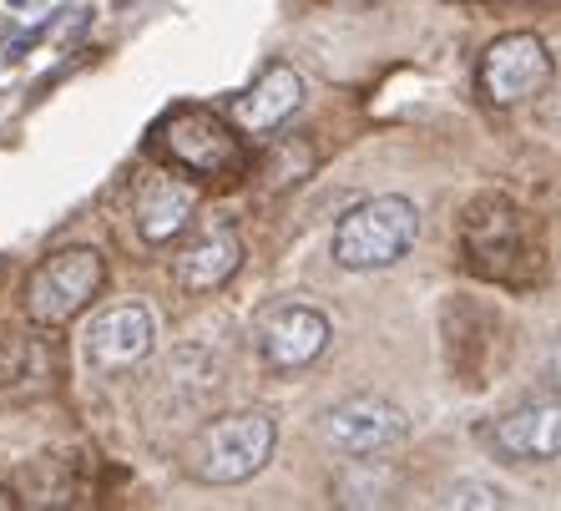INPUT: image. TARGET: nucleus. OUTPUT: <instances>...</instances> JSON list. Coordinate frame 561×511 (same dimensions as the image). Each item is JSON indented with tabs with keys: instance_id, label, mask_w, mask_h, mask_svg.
I'll return each instance as SVG.
<instances>
[{
	"instance_id": "f257e3e1",
	"label": "nucleus",
	"mask_w": 561,
	"mask_h": 511,
	"mask_svg": "<svg viewBox=\"0 0 561 511\" xmlns=\"http://www.w3.org/2000/svg\"><path fill=\"white\" fill-rule=\"evenodd\" d=\"M274 435H278L274 416H263V410H228V416L208 420V425L187 441L183 466H187V476L203 486H238L268 466Z\"/></svg>"
},
{
	"instance_id": "f03ea898",
	"label": "nucleus",
	"mask_w": 561,
	"mask_h": 511,
	"mask_svg": "<svg viewBox=\"0 0 561 511\" xmlns=\"http://www.w3.org/2000/svg\"><path fill=\"white\" fill-rule=\"evenodd\" d=\"M420 238V213L410 197H369L359 208H350L334 224V263L354 269V274H369V269H390L400 263Z\"/></svg>"
},
{
	"instance_id": "7ed1b4c3",
	"label": "nucleus",
	"mask_w": 561,
	"mask_h": 511,
	"mask_svg": "<svg viewBox=\"0 0 561 511\" xmlns=\"http://www.w3.org/2000/svg\"><path fill=\"white\" fill-rule=\"evenodd\" d=\"M102 253L87 249V243H77V249H61L51 253V259H41L36 269H31L26 279V294H21V304H26V319L41 329H61L71 325V319L92 304V294L102 288Z\"/></svg>"
},
{
	"instance_id": "20e7f679",
	"label": "nucleus",
	"mask_w": 561,
	"mask_h": 511,
	"mask_svg": "<svg viewBox=\"0 0 561 511\" xmlns=\"http://www.w3.org/2000/svg\"><path fill=\"white\" fill-rule=\"evenodd\" d=\"M466 253H470V269L485 279H496V284H522L526 269H516V259L522 263L541 259V253L531 249V238H526L522 208L506 203V197H481V203H470Z\"/></svg>"
},
{
	"instance_id": "39448f33",
	"label": "nucleus",
	"mask_w": 561,
	"mask_h": 511,
	"mask_svg": "<svg viewBox=\"0 0 561 511\" xmlns=\"http://www.w3.org/2000/svg\"><path fill=\"white\" fill-rule=\"evenodd\" d=\"M410 420L385 395H350L324 416V441L350 461H385L405 446Z\"/></svg>"
},
{
	"instance_id": "423d86ee",
	"label": "nucleus",
	"mask_w": 561,
	"mask_h": 511,
	"mask_svg": "<svg viewBox=\"0 0 561 511\" xmlns=\"http://www.w3.org/2000/svg\"><path fill=\"white\" fill-rule=\"evenodd\" d=\"M551 52L547 41L531 36V31H516V36H501L485 46L481 56V92L491 106H516L531 102L551 87Z\"/></svg>"
},
{
	"instance_id": "0eeeda50",
	"label": "nucleus",
	"mask_w": 561,
	"mask_h": 511,
	"mask_svg": "<svg viewBox=\"0 0 561 511\" xmlns=\"http://www.w3.org/2000/svg\"><path fill=\"white\" fill-rule=\"evenodd\" d=\"M162 147L168 158L187 172H203V178H222V172L243 168V147L222 117H213L208 106H178L168 122H162Z\"/></svg>"
},
{
	"instance_id": "6e6552de",
	"label": "nucleus",
	"mask_w": 561,
	"mask_h": 511,
	"mask_svg": "<svg viewBox=\"0 0 561 511\" xmlns=\"http://www.w3.org/2000/svg\"><path fill=\"white\" fill-rule=\"evenodd\" d=\"M253 334H259L263 365L274 375H299V370H309L329 350V319L319 309H309V304H274V309H263Z\"/></svg>"
},
{
	"instance_id": "1a4fd4ad",
	"label": "nucleus",
	"mask_w": 561,
	"mask_h": 511,
	"mask_svg": "<svg viewBox=\"0 0 561 511\" xmlns=\"http://www.w3.org/2000/svg\"><path fill=\"white\" fill-rule=\"evenodd\" d=\"M485 446L501 461H557L561 456V395H531L485 425Z\"/></svg>"
},
{
	"instance_id": "9d476101",
	"label": "nucleus",
	"mask_w": 561,
	"mask_h": 511,
	"mask_svg": "<svg viewBox=\"0 0 561 511\" xmlns=\"http://www.w3.org/2000/svg\"><path fill=\"white\" fill-rule=\"evenodd\" d=\"M147 350H152V315L142 304H112L92 319L87 340H81V354L96 375H122V370L142 365Z\"/></svg>"
},
{
	"instance_id": "9b49d317",
	"label": "nucleus",
	"mask_w": 561,
	"mask_h": 511,
	"mask_svg": "<svg viewBox=\"0 0 561 511\" xmlns=\"http://www.w3.org/2000/svg\"><path fill=\"white\" fill-rule=\"evenodd\" d=\"M193 208H197V188L193 183H183L178 172H152V178L137 188V208H131V218H137V234L162 249V243H172V238L187 228Z\"/></svg>"
},
{
	"instance_id": "f8f14e48",
	"label": "nucleus",
	"mask_w": 561,
	"mask_h": 511,
	"mask_svg": "<svg viewBox=\"0 0 561 511\" xmlns=\"http://www.w3.org/2000/svg\"><path fill=\"white\" fill-rule=\"evenodd\" d=\"M238 263H243V238H238V228L218 224L178 253V284H183V294H213L238 274Z\"/></svg>"
},
{
	"instance_id": "ddd939ff",
	"label": "nucleus",
	"mask_w": 561,
	"mask_h": 511,
	"mask_svg": "<svg viewBox=\"0 0 561 511\" xmlns=\"http://www.w3.org/2000/svg\"><path fill=\"white\" fill-rule=\"evenodd\" d=\"M299 106H304V77L294 66L274 61V66H263V77L233 102V117L249 132H274V127H284Z\"/></svg>"
},
{
	"instance_id": "4468645a",
	"label": "nucleus",
	"mask_w": 561,
	"mask_h": 511,
	"mask_svg": "<svg viewBox=\"0 0 561 511\" xmlns=\"http://www.w3.org/2000/svg\"><path fill=\"white\" fill-rule=\"evenodd\" d=\"M445 507H506V491L501 486H485V481H456Z\"/></svg>"
},
{
	"instance_id": "2eb2a0df",
	"label": "nucleus",
	"mask_w": 561,
	"mask_h": 511,
	"mask_svg": "<svg viewBox=\"0 0 561 511\" xmlns=\"http://www.w3.org/2000/svg\"><path fill=\"white\" fill-rule=\"evenodd\" d=\"M551 370H557V381H561V334H557V344H551Z\"/></svg>"
},
{
	"instance_id": "dca6fc26",
	"label": "nucleus",
	"mask_w": 561,
	"mask_h": 511,
	"mask_svg": "<svg viewBox=\"0 0 561 511\" xmlns=\"http://www.w3.org/2000/svg\"><path fill=\"white\" fill-rule=\"evenodd\" d=\"M41 0H11V11H36Z\"/></svg>"
}]
</instances>
